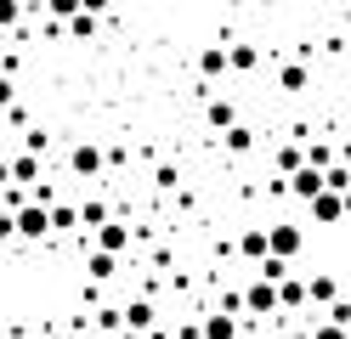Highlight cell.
I'll return each mask as SVG.
<instances>
[{"label":"cell","instance_id":"obj_20","mask_svg":"<svg viewBox=\"0 0 351 339\" xmlns=\"http://www.w3.org/2000/svg\"><path fill=\"white\" fill-rule=\"evenodd\" d=\"M255 62H261V51H255L250 40H238V45H227V68H238V74H250Z\"/></svg>","mask_w":351,"mask_h":339},{"label":"cell","instance_id":"obj_23","mask_svg":"<svg viewBox=\"0 0 351 339\" xmlns=\"http://www.w3.org/2000/svg\"><path fill=\"white\" fill-rule=\"evenodd\" d=\"M91 323H97V334H119V328H125V316H119V305H97Z\"/></svg>","mask_w":351,"mask_h":339},{"label":"cell","instance_id":"obj_14","mask_svg":"<svg viewBox=\"0 0 351 339\" xmlns=\"http://www.w3.org/2000/svg\"><path fill=\"white\" fill-rule=\"evenodd\" d=\"M204 339H238V328H244V316H227V311H210L204 316Z\"/></svg>","mask_w":351,"mask_h":339},{"label":"cell","instance_id":"obj_9","mask_svg":"<svg viewBox=\"0 0 351 339\" xmlns=\"http://www.w3.org/2000/svg\"><path fill=\"white\" fill-rule=\"evenodd\" d=\"M238 255H244L250 266H261L272 255V243H267V226H244V232H238Z\"/></svg>","mask_w":351,"mask_h":339},{"label":"cell","instance_id":"obj_31","mask_svg":"<svg viewBox=\"0 0 351 339\" xmlns=\"http://www.w3.org/2000/svg\"><path fill=\"white\" fill-rule=\"evenodd\" d=\"M108 6H114V0H80V12H91V17H102Z\"/></svg>","mask_w":351,"mask_h":339},{"label":"cell","instance_id":"obj_4","mask_svg":"<svg viewBox=\"0 0 351 339\" xmlns=\"http://www.w3.org/2000/svg\"><path fill=\"white\" fill-rule=\"evenodd\" d=\"M102 170H108V153H102L97 142H74V147H69V175L91 181V175H102Z\"/></svg>","mask_w":351,"mask_h":339},{"label":"cell","instance_id":"obj_34","mask_svg":"<svg viewBox=\"0 0 351 339\" xmlns=\"http://www.w3.org/2000/svg\"><path fill=\"white\" fill-rule=\"evenodd\" d=\"M12 187V170H6V158H0V192H6Z\"/></svg>","mask_w":351,"mask_h":339},{"label":"cell","instance_id":"obj_24","mask_svg":"<svg viewBox=\"0 0 351 339\" xmlns=\"http://www.w3.org/2000/svg\"><path fill=\"white\" fill-rule=\"evenodd\" d=\"M46 147H51V136L40 130V125H29V130H23V153H34V158H40Z\"/></svg>","mask_w":351,"mask_h":339},{"label":"cell","instance_id":"obj_16","mask_svg":"<svg viewBox=\"0 0 351 339\" xmlns=\"http://www.w3.org/2000/svg\"><path fill=\"white\" fill-rule=\"evenodd\" d=\"M85 271H91V283H114V277H119V255L91 249V255H85Z\"/></svg>","mask_w":351,"mask_h":339},{"label":"cell","instance_id":"obj_5","mask_svg":"<svg viewBox=\"0 0 351 339\" xmlns=\"http://www.w3.org/2000/svg\"><path fill=\"white\" fill-rule=\"evenodd\" d=\"M130 243H136V232H130L125 221H108V226H97V232H91V249H102V255H125Z\"/></svg>","mask_w":351,"mask_h":339},{"label":"cell","instance_id":"obj_18","mask_svg":"<svg viewBox=\"0 0 351 339\" xmlns=\"http://www.w3.org/2000/svg\"><path fill=\"white\" fill-rule=\"evenodd\" d=\"M108 221H114V210H108L102 198H85L80 203V226H85V232H97V226H108Z\"/></svg>","mask_w":351,"mask_h":339},{"label":"cell","instance_id":"obj_29","mask_svg":"<svg viewBox=\"0 0 351 339\" xmlns=\"http://www.w3.org/2000/svg\"><path fill=\"white\" fill-rule=\"evenodd\" d=\"M17 17H23V0H0V29H12Z\"/></svg>","mask_w":351,"mask_h":339},{"label":"cell","instance_id":"obj_22","mask_svg":"<svg viewBox=\"0 0 351 339\" xmlns=\"http://www.w3.org/2000/svg\"><path fill=\"white\" fill-rule=\"evenodd\" d=\"M289 271H295L289 260H278V255H267V260L255 266V277H267V283H283V277H289Z\"/></svg>","mask_w":351,"mask_h":339},{"label":"cell","instance_id":"obj_33","mask_svg":"<svg viewBox=\"0 0 351 339\" xmlns=\"http://www.w3.org/2000/svg\"><path fill=\"white\" fill-rule=\"evenodd\" d=\"M340 215H346V221H351V187H346V192H340Z\"/></svg>","mask_w":351,"mask_h":339},{"label":"cell","instance_id":"obj_26","mask_svg":"<svg viewBox=\"0 0 351 339\" xmlns=\"http://www.w3.org/2000/svg\"><path fill=\"white\" fill-rule=\"evenodd\" d=\"M176 181H182L176 164H159V170H153V187H159V192H176Z\"/></svg>","mask_w":351,"mask_h":339},{"label":"cell","instance_id":"obj_11","mask_svg":"<svg viewBox=\"0 0 351 339\" xmlns=\"http://www.w3.org/2000/svg\"><path fill=\"white\" fill-rule=\"evenodd\" d=\"M306 215H312V226H340V192H317L312 203H306Z\"/></svg>","mask_w":351,"mask_h":339},{"label":"cell","instance_id":"obj_30","mask_svg":"<svg viewBox=\"0 0 351 339\" xmlns=\"http://www.w3.org/2000/svg\"><path fill=\"white\" fill-rule=\"evenodd\" d=\"M17 102V85H12V74H0V113H6Z\"/></svg>","mask_w":351,"mask_h":339},{"label":"cell","instance_id":"obj_35","mask_svg":"<svg viewBox=\"0 0 351 339\" xmlns=\"http://www.w3.org/2000/svg\"><path fill=\"white\" fill-rule=\"evenodd\" d=\"M0 57H6V29H0Z\"/></svg>","mask_w":351,"mask_h":339},{"label":"cell","instance_id":"obj_21","mask_svg":"<svg viewBox=\"0 0 351 339\" xmlns=\"http://www.w3.org/2000/svg\"><path fill=\"white\" fill-rule=\"evenodd\" d=\"M74 226H80V203H51V232H74Z\"/></svg>","mask_w":351,"mask_h":339},{"label":"cell","instance_id":"obj_12","mask_svg":"<svg viewBox=\"0 0 351 339\" xmlns=\"http://www.w3.org/2000/svg\"><path fill=\"white\" fill-rule=\"evenodd\" d=\"M306 85H312V68H306L300 57L278 68V90H283V97H300V90H306Z\"/></svg>","mask_w":351,"mask_h":339},{"label":"cell","instance_id":"obj_8","mask_svg":"<svg viewBox=\"0 0 351 339\" xmlns=\"http://www.w3.org/2000/svg\"><path fill=\"white\" fill-rule=\"evenodd\" d=\"M204 125L227 136V130L238 125V102H232V97H204Z\"/></svg>","mask_w":351,"mask_h":339},{"label":"cell","instance_id":"obj_2","mask_svg":"<svg viewBox=\"0 0 351 339\" xmlns=\"http://www.w3.org/2000/svg\"><path fill=\"white\" fill-rule=\"evenodd\" d=\"M267 243H272V255H278V260H289V266L306 255V232H300L295 221H272V226H267Z\"/></svg>","mask_w":351,"mask_h":339},{"label":"cell","instance_id":"obj_17","mask_svg":"<svg viewBox=\"0 0 351 339\" xmlns=\"http://www.w3.org/2000/svg\"><path fill=\"white\" fill-rule=\"evenodd\" d=\"M199 74L204 79H221L227 74V45H204V51H199Z\"/></svg>","mask_w":351,"mask_h":339},{"label":"cell","instance_id":"obj_32","mask_svg":"<svg viewBox=\"0 0 351 339\" xmlns=\"http://www.w3.org/2000/svg\"><path fill=\"white\" fill-rule=\"evenodd\" d=\"M283 339H312V328H283Z\"/></svg>","mask_w":351,"mask_h":339},{"label":"cell","instance_id":"obj_10","mask_svg":"<svg viewBox=\"0 0 351 339\" xmlns=\"http://www.w3.org/2000/svg\"><path fill=\"white\" fill-rule=\"evenodd\" d=\"M6 170H12V187H23V192H29L34 181H40V170H46V164H40L34 153H12V158H6Z\"/></svg>","mask_w":351,"mask_h":339},{"label":"cell","instance_id":"obj_6","mask_svg":"<svg viewBox=\"0 0 351 339\" xmlns=\"http://www.w3.org/2000/svg\"><path fill=\"white\" fill-rule=\"evenodd\" d=\"M340 300V271H312V277H306V305H335Z\"/></svg>","mask_w":351,"mask_h":339},{"label":"cell","instance_id":"obj_25","mask_svg":"<svg viewBox=\"0 0 351 339\" xmlns=\"http://www.w3.org/2000/svg\"><path fill=\"white\" fill-rule=\"evenodd\" d=\"M69 34H74V40H91V34H97V17H91V12L69 17Z\"/></svg>","mask_w":351,"mask_h":339},{"label":"cell","instance_id":"obj_28","mask_svg":"<svg viewBox=\"0 0 351 339\" xmlns=\"http://www.w3.org/2000/svg\"><path fill=\"white\" fill-rule=\"evenodd\" d=\"M46 12H51V23H62V17H80V0H46Z\"/></svg>","mask_w":351,"mask_h":339},{"label":"cell","instance_id":"obj_7","mask_svg":"<svg viewBox=\"0 0 351 339\" xmlns=\"http://www.w3.org/2000/svg\"><path fill=\"white\" fill-rule=\"evenodd\" d=\"M283 187H289V198H295V203H312L317 192H328V187H323V170H312V164H300L289 181H283Z\"/></svg>","mask_w":351,"mask_h":339},{"label":"cell","instance_id":"obj_13","mask_svg":"<svg viewBox=\"0 0 351 339\" xmlns=\"http://www.w3.org/2000/svg\"><path fill=\"white\" fill-rule=\"evenodd\" d=\"M300 164H306V142H278V153H272V170H278L283 181H289Z\"/></svg>","mask_w":351,"mask_h":339},{"label":"cell","instance_id":"obj_36","mask_svg":"<svg viewBox=\"0 0 351 339\" xmlns=\"http://www.w3.org/2000/svg\"><path fill=\"white\" fill-rule=\"evenodd\" d=\"M255 339H283V334H255Z\"/></svg>","mask_w":351,"mask_h":339},{"label":"cell","instance_id":"obj_1","mask_svg":"<svg viewBox=\"0 0 351 339\" xmlns=\"http://www.w3.org/2000/svg\"><path fill=\"white\" fill-rule=\"evenodd\" d=\"M12 238H23V243H46V238H51V210H46V203H23V210L12 215Z\"/></svg>","mask_w":351,"mask_h":339},{"label":"cell","instance_id":"obj_19","mask_svg":"<svg viewBox=\"0 0 351 339\" xmlns=\"http://www.w3.org/2000/svg\"><path fill=\"white\" fill-rule=\"evenodd\" d=\"M221 142H227V153H232V158H244V153H255V130H250L244 119H238V125L221 136Z\"/></svg>","mask_w":351,"mask_h":339},{"label":"cell","instance_id":"obj_27","mask_svg":"<svg viewBox=\"0 0 351 339\" xmlns=\"http://www.w3.org/2000/svg\"><path fill=\"white\" fill-rule=\"evenodd\" d=\"M312 339H351V328H340V323L323 316V323H312Z\"/></svg>","mask_w":351,"mask_h":339},{"label":"cell","instance_id":"obj_3","mask_svg":"<svg viewBox=\"0 0 351 339\" xmlns=\"http://www.w3.org/2000/svg\"><path fill=\"white\" fill-rule=\"evenodd\" d=\"M119 316H125V334H153L159 328V300H147V294H136V300H125L119 305Z\"/></svg>","mask_w":351,"mask_h":339},{"label":"cell","instance_id":"obj_15","mask_svg":"<svg viewBox=\"0 0 351 339\" xmlns=\"http://www.w3.org/2000/svg\"><path fill=\"white\" fill-rule=\"evenodd\" d=\"M278 311H306V277L289 271V277L278 283Z\"/></svg>","mask_w":351,"mask_h":339}]
</instances>
